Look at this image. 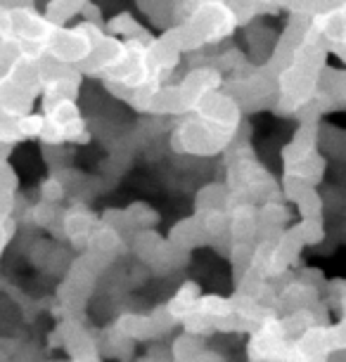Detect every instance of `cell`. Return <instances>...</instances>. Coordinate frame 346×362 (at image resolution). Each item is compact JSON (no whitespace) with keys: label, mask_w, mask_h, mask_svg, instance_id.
<instances>
[{"label":"cell","mask_w":346,"mask_h":362,"mask_svg":"<svg viewBox=\"0 0 346 362\" xmlns=\"http://www.w3.org/2000/svg\"><path fill=\"white\" fill-rule=\"evenodd\" d=\"M316 152H318V121H301V128L294 133L289 145L282 149L284 166L308 159Z\"/></svg>","instance_id":"1"},{"label":"cell","mask_w":346,"mask_h":362,"mask_svg":"<svg viewBox=\"0 0 346 362\" xmlns=\"http://www.w3.org/2000/svg\"><path fill=\"white\" fill-rule=\"evenodd\" d=\"M168 242H171L173 247L183 249V251H190V249H195V247H202V244L212 242V239H209L204 228H202L200 216H192V218H185V221H180L178 225H173Z\"/></svg>","instance_id":"2"},{"label":"cell","mask_w":346,"mask_h":362,"mask_svg":"<svg viewBox=\"0 0 346 362\" xmlns=\"http://www.w3.org/2000/svg\"><path fill=\"white\" fill-rule=\"evenodd\" d=\"M81 8H83V0H50L45 8V19L55 26H64L74 17H79Z\"/></svg>","instance_id":"3"},{"label":"cell","mask_w":346,"mask_h":362,"mask_svg":"<svg viewBox=\"0 0 346 362\" xmlns=\"http://www.w3.org/2000/svg\"><path fill=\"white\" fill-rule=\"evenodd\" d=\"M214 209H228V187L209 185L197 194V216Z\"/></svg>","instance_id":"4"},{"label":"cell","mask_w":346,"mask_h":362,"mask_svg":"<svg viewBox=\"0 0 346 362\" xmlns=\"http://www.w3.org/2000/svg\"><path fill=\"white\" fill-rule=\"evenodd\" d=\"M332 5V0H275V8L289 10L292 15H321Z\"/></svg>","instance_id":"5"},{"label":"cell","mask_w":346,"mask_h":362,"mask_svg":"<svg viewBox=\"0 0 346 362\" xmlns=\"http://www.w3.org/2000/svg\"><path fill=\"white\" fill-rule=\"evenodd\" d=\"M64 194H67V187L62 185V177H50L43 185V202L57 204L64 199Z\"/></svg>","instance_id":"6"},{"label":"cell","mask_w":346,"mask_h":362,"mask_svg":"<svg viewBox=\"0 0 346 362\" xmlns=\"http://www.w3.org/2000/svg\"><path fill=\"white\" fill-rule=\"evenodd\" d=\"M83 3H86V0H83Z\"/></svg>","instance_id":"7"}]
</instances>
